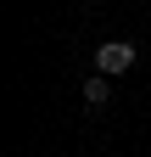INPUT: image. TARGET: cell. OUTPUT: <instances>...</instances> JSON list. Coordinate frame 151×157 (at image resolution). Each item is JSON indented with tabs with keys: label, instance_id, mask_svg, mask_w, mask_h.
I'll return each instance as SVG.
<instances>
[{
	"label": "cell",
	"instance_id": "6da1fadb",
	"mask_svg": "<svg viewBox=\"0 0 151 157\" xmlns=\"http://www.w3.org/2000/svg\"><path fill=\"white\" fill-rule=\"evenodd\" d=\"M134 45H129V39H101V45H95V67L106 73V78H118V73H129V67H134Z\"/></svg>",
	"mask_w": 151,
	"mask_h": 157
},
{
	"label": "cell",
	"instance_id": "7a4b0ae2",
	"mask_svg": "<svg viewBox=\"0 0 151 157\" xmlns=\"http://www.w3.org/2000/svg\"><path fill=\"white\" fill-rule=\"evenodd\" d=\"M79 95H84L90 107H106V101H112V78H106V73H95V78H84V90H79Z\"/></svg>",
	"mask_w": 151,
	"mask_h": 157
}]
</instances>
